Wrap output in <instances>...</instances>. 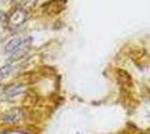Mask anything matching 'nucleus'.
<instances>
[{"label": "nucleus", "instance_id": "obj_1", "mask_svg": "<svg viewBox=\"0 0 150 134\" xmlns=\"http://www.w3.org/2000/svg\"><path fill=\"white\" fill-rule=\"evenodd\" d=\"M31 44L30 37H16L11 39L5 47V53L9 56H16V55H21L23 53H25L28 47Z\"/></svg>", "mask_w": 150, "mask_h": 134}, {"label": "nucleus", "instance_id": "obj_2", "mask_svg": "<svg viewBox=\"0 0 150 134\" xmlns=\"http://www.w3.org/2000/svg\"><path fill=\"white\" fill-rule=\"evenodd\" d=\"M26 18H27V13L24 9L18 8L10 15V17H9V26L11 28H18L25 22Z\"/></svg>", "mask_w": 150, "mask_h": 134}, {"label": "nucleus", "instance_id": "obj_3", "mask_svg": "<svg viewBox=\"0 0 150 134\" xmlns=\"http://www.w3.org/2000/svg\"><path fill=\"white\" fill-rule=\"evenodd\" d=\"M24 116L23 113V109H13L8 111L6 113V115L4 116V121L9 124H13V123H17V122L21 121Z\"/></svg>", "mask_w": 150, "mask_h": 134}, {"label": "nucleus", "instance_id": "obj_4", "mask_svg": "<svg viewBox=\"0 0 150 134\" xmlns=\"http://www.w3.org/2000/svg\"><path fill=\"white\" fill-rule=\"evenodd\" d=\"M25 91V87L21 85H13L9 88H6L5 94H4V98L7 101H13L15 98H17L18 96L23 94V92Z\"/></svg>", "mask_w": 150, "mask_h": 134}, {"label": "nucleus", "instance_id": "obj_5", "mask_svg": "<svg viewBox=\"0 0 150 134\" xmlns=\"http://www.w3.org/2000/svg\"><path fill=\"white\" fill-rule=\"evenodd\" d=\"M16 69V65L8 64L5 65L0 68V82H2L4 79H6L8 76H10L13 73V70Z\"/></svg>", "mask_w": 150, "mask_h": 134}, {"label": "nucleus", "instance_id": "obj_6", "mask_svg": "<svg viewBox=\"0 0 150 134\" xmlns=\"http://www.w3.org/2000/svg\"><path fill=\"white\" fill-rule=\"evenodd\" d=\"M5 91H6V87H5L4 85H1V84H0V98H1V97H4Z\"/></svg>", "mask_w": 150, "mask_h": 134}, {"label": "nucleus", "instance_id": "obj_7", "mask_svg": "<svg viewBox=\"0 0 150 134\" xmlns=\"http://www.w3.org/2000/svg\"><path fill=\"white\" fill-rule=\"evenodd\" d=\"M13 1H16V2H23V1H25V0H13Z\"/></svg>", "mask_w": 150, "mask_h": 134}]
</instances>
